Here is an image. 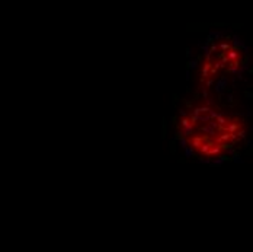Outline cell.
I'll return each mask as SVG.
<instances>
[{"label":"cell","mask_w":253,"mask_h":252,"mask_svg":"<svg viewBox=\"0 0 253 252\" xmlns=\"http://www.w3.org/2000/svg\"><path fill=\"white\" fill-rule=\"evenodd\" d=\"M236 134H237V137H240V139H243V137H245V136H246V133H245V130H242V131H237Z\"/></svg>","instance_id":"13"},{"label":"cell","mask_w":253,"mask_h":252,"mask_svg":"<svg viewBox=\"0 0 253 252\" xmlns=\"http://www.w3.org/2000/svg\"><path fill=\"white\" fill-rule=\"evenodd\" d=\"M180 133L183 137H188V136L194 134V128L192 127H188V128H180Z\"/></svg>","instance_id":"8"},{"label":"cell","mask_w":253,"mask_h":252,"mask_svg":"<svg viewBox=\"0 0 253 252\" xmlns=\"http://www.w3.org/2000/svg\"><path fill=\"white\" fill-rule=\"evenodd\" d=\"M201 131H204V133H208L210 136H215V130L214 128H211L210 126H202L201 128H199Z\"/></svg>","instance_id":"7"},{"label":"cell","mask_w":253,"mask_h":252,"mask_svg":"<svg viewBox=\"0 0 253 252\" xmlns=\"http://www.w3.org/2000/svg\"><path fill=\"white\" fill-rule=\"evenodd\" d=\"M221 150H223V149H221V146H214V147H212L211 150L208 152L205 156H207V158H211V156H218V155L221 153Z\"/></svg>","instance_id":"3"},{"label":"cell","mask_w":253,"mask_h":252,"mask_svg":"<svg viewBox=\"0 0 253 252\" xmlns=\"http://www.w3.org/2000/svg\"><path fill=\"white\" fill-rule=\"evenodd\" d=\"M230 48H231V45H230L229 42H221L220 44V50L223 51V53H229Z\"/></svg>","instance_id":"10"},{"label":"cell","mask_w":253,"mask_h":252,"mask_svg":"<svg viewBox=\"0 0 253 252\" xmlns=\"http://www.w3.org/2000/svg\"><path fill=\"white\" fill-rule=\"evenodd\" d=\"M205 137L202 136H194L191 139V147H195V149H201V146L204 144Z\"/></svg>","instance_id":"2"},{"label":"cell","mask_w":253,"mask_h":252,"mask_svg":"<svg viewBox=\"0 0 253 252\" xmlns=\"http://www.w3.org/2000/svg\"><path fill=\"white\" fill-rule=\"evenodd\" d=\"M214 67V63L212 61H204V67H202V82H204L205 77H208V76H211V70Z\"/></svg>","instance_id":"1"},{"label":"cell","mask_w":253,"mask_h":252,"mask_svg":"<svg viewBox=\"0 0 253 252\" xmlns=\"http://www.w3.org/2000/svg\"><path fill=\"white\" fill-rule=\"evenodd\" d=\"M230 140H231V134H229V133H223V134L221 136H218V137H217V142H218V143H227V142H230Z\"/></svg>","instance_id":"4"},{"label":"cell","mask_w":253,"mask_h":252,"mask_svg":"<svg viewBox=\"0 0 253 252\" xmlns=\"http://www.w3.org/2000/svg\"><path fill=\"white\" fill-rule=\"evenodd\" d=\"M188 66H189V67H196V60H191Z\"/></svg>","instance_id":"14"},{"label":"cell","mask_w":253,"mask_h":252,"mask_svg":"<svg viewBox=\"0 0 253 252\" xmlns=\"http://www.w3.org/2000/svg\"><path fill=\"white\" fill-rule=\"evenodd\" d=\"M242 45H243V42L240 41L237 37H234V47H242Z\"/></svg>","instance_id":"11"},{"label":"cell","mask_w":253,"mask_h":252,"mask_svg":"<svg viewBox=\"0 0 253 252\" xmlns=\"http://www.w3.org/2000/svg\"><path fill=\"white\" fill-rule=\"evenodd\" d=\"M211 83H212V79H210V80H208L205 85H207V86H211Z\"/></svg>","instance_id":"16"},{"label":"cell","mask_w":253,"mask_h":252,"mask_svg":"<svg viewBox=\"0 0 253 252\" xmlns=\"http://www.w3.org/2000/svg\"><path fill=\"white\" fill-rule=\"evenodd\" d=\"M226 56H227V59H229L230 61H236V60L239 59V53H237L236 50H230L229 53H226Z\"/></svg>","instance_id":"5"},{"label":"cell","mask_w":253,"mask_h":252,"mask_svg":"<svg viewBox=\"0 0 253 252\" xmlns=\"http://www.w3.org/2000/svg\"><path fill=\"white\" fill-rule=\"evenodd\" d=\"M185 153H186V156H191V155H192L194 152H192V149H189V147H186V152H185Z\"/></svg>","instance_id":"15"},{"label":"cell","mask_w":253,"mask_h":252,"mask_svg":"<svg viewBox=\"0 0 253 252\" xmlns=\"http://www.w3.org/2000/svg\"><path fill=\"white\" fill-rule=\"evenodd\" d=\"M217 50H218L217 44H211V47H210V53H211V54H214V53H215Z\"/></svg>","instance_id":"12"},{"label":"cell","mask_w":253,"mask_h":252,"mask_svg":"<svg viewBox=\"0 0 253 252\" xmlns=\"http://www.w3.org/2000/svg\"><path fill=\"white\" fill-rule=\"evenodd\" d=\"M212 147H214V146H212L211 143H208V142H204V144L201 146V149H199V152H201V153H204V155H207V153H208V152L211 150Z\"/></svg>","instance_id":"6"},{"label":"cell","mask_w":253,"mask_h":252,"mask_svg":"<svg viewBox=\"0 0 253 252\" xmlns=\"http://www.w3.org/2000/svg\"><path fill=\"white\" fill-rule=\"evenodd\" d=\"M226 85H227V79H226V77H223L220 82L217 83V91H218V92H221V91L224 89V86H226Z\"/></svg>","instance_id":"9"}]
</instances>
